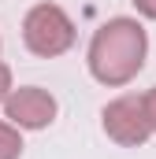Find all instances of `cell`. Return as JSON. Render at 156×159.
<instances>
[{
  "mask_svg": "<svg viewBox=\"0 0 156 159\" xmlns=\"http://www.w3.org/2000/svg\"><path fill=\"white\" fill-rule=\"evenodd\" d=\"M145 56H149L145 26L138 19H130V15H115L93 34L89 52H85V67L100 85L119 89V85H130L141 74Z\"/></svg>",
  "mask_w": 156,
  "mask_h": 159,
  "instance_id": "obj_1",
  "label": "cell"
},
{
  "mask_svg": "<svg viewBox=\"0 0 156 159\" xmlns=\"http://www.w3.org/2000/svg\"><path fill=\"white\" fill-rule=\"evenodd\" d=\"M75 37L78 30L60 4H34L22 19V44L41 59H56V56L71 52Z\"/></svg>",
  "mask_w": 156,
  "mask_h": 159,
  "instance_id": "obj_2",
  "label": "cell"
},
{
  "mask_svg": "<svg viewBox=\"0 0 156 159\" xmlns=\"http://www.w3.org/2000/svg\"><path fill=\"white\" fill-rule=\"evenodd\" d=\"M100 126H104L108 141H115V144H123V148H141V144L153 137L138 93H123V96H115L112 104H104Z\"/></svg>",
  "mask_w": 156,
  "mask_h": 159,
  "instance_id": "obj_3",
  "label": "cell"
},
{
  "mask_svg": "<svg viewBox=\"0 0 156 159\" xmlns=\"http://www.w3.org/2000/svg\"><path fill=\"white\" fill-rule=\"evenodd\" d=\"M60 115V104L41 85H19L4 96V119L19 129H45Z\"/></svg>",
  "mask_w": 156,
  "mask_h": 159,
  "instance_id": "obj_4",
  "label": "cell"
},
{
  "mask_svg": "<svg viewBox=\"0 0 156 159\" xmlns=\"http://www.w3.org/2000/svg\"><path fill=\"white\" fill-rule=\"evenodd\" d=\"M22 129L11 126L7 119H0V159H19L22 156Z\"/></svg>",
  "mask_w": 156,
  "mask_h": 159,
  "instance_id": "obj_5",
  "label": "cell"
},
{
  "mask_svg": "<svg viewBox=\"0 0 156 159\" xmlns=\"http://www.w3.org/2000/svg\"><path fill=\"white\" fill-rule=\"evenodd\" d=\"M141 107H145V119H149V129L156 133V85L149 93H141Z\"/></svg>",
  "mask_w": 156,
  "mask_h": 159,
  "instance_id": "obj_6",
  "label": "cell"
},
{
  "mask_svg": "<svg viewBox=\"0 0 156 159\" xmlns=\"http://www.w3.org/2000/svg\"><path fill=\"white\" fill-rule=\"evenodd\" d=\"M11 89H15V85H11V67L0 59V104H4V96H7Z\"/></svg>",
  "mask_w": 156,
  "mask_h": 159,
  "instance_id": "obj_7",
  "label": "cell"
},
{
  "mask_svg": "<svg viewBox=\"0 0 156 159\" xmlns=\"http://www.w3.org/2000/svg\"><path fill=\"white\" fill-rule=\"evenodd\" d=\"M130 4L138 7V15H145V19L156 22V0H130Z\"/></svg>",
  "mask_w": 156,
  "mask_h": 159,
  "instance_id": "obj_8",
  "label": "cell"
}]
</instances>
